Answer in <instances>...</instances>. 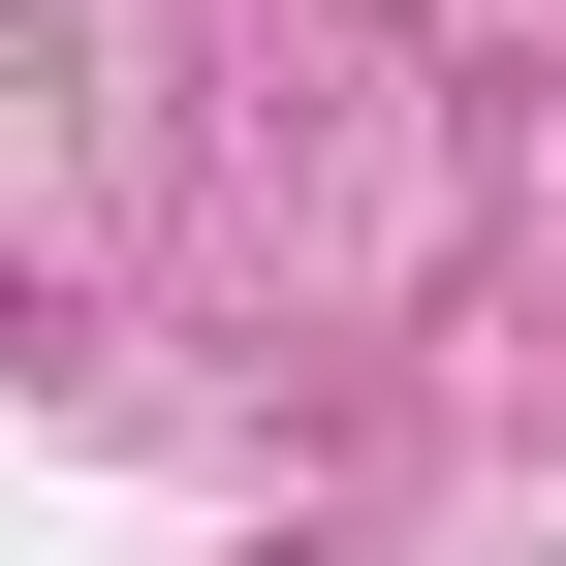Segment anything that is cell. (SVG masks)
I'll list each match as a JSON object with an SVG mask.
<instances>
[{"mask_svg": "<svg viewBox=\"0 0 566 566\" xmlns=\"http://www.w3.org/2000/svg\"><path fill=\"white\" fill-rule=\"evenodd\" d=\"M0 346H32V252H0Z\"/></svg>", "mask_w": 566, "mask_h": 566, "instance_id": "6da1fadb", "label": "cell"}]
</instances>
